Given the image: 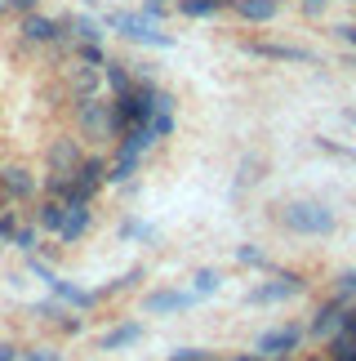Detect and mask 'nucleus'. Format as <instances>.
<instances>
[{"label": "nucleus", "mask_w": 356, "mask_h": 361, "mask_svg": "<svg viewBox=\"0 0 356 361\" xmlns=\"http://www.w3.org/2000/svg\"><path fill=\"white\" fill-rule=\"evenodd\" d=\"M285 228L298 232V237H330L334 232V210L330 205H317V201H294V205H285Z\"/></svg>", "instance_id": "nucleus-1"}, {"label": "nucleus", "mask_w": 356, "mask_h": 361, "mask_svg": "<svg viewBox=\"0 0 356 361\" xmlns=\"http://www.w3.org/2000/svg\"><path fill=\"white\" fill-rule=\"evenodd\" d=\"M32 272L53 290V299H63V303H72V308H94V303H103V290H85V286H72V281H63V276H53L45 263H32Z\"/></svg>", "instance_id": "nucleus-2"}, {"label": "nucleus", "mask_w": 356, "mask_h": 361, "mask_svg": "<svg viewBox=\"0 0 356 361\" xmlns=\"http://www.w3.org/2000/svg\"><path fill=\"white\" fill-rule=\"evenodd\" d=\"M298 339H303V330H298V326H276V330H263V335H258L254 353L263 357V361H276V357H285V353H294Z\"/></svg>", "instance_id": "nucleus-3"}, {"label": "nucleus", "mask_w": 356, "mask_h": 361, "mask_svg": "<svg viewBox=\"0 0 356 361\" xmlns=\"http://www.w3.org/2000/svg\"><path fill=\"white\" fill-rule=\"evenodd\" d=\"M294 295H303V281L298 276H276V281H258L250 290V303H285Z\"/></svg>", "instance_id": "nucleus-4"}, {"label": "nucleus", "mask_w": 356, "mask_h": 361, "mask_svg": "<svg viewBox=\"0 0 356 361\" xmlns=\"http://www.w3.org/2000/svg\"><path fill=\"white\" fill-rule=\"evenodd\" d=\"M191 303H201L196 290H156V295H147V312L165 317V312H183Z\"/></svg>", "instance_id": "nucleus-5"}, {"label": "nucleus", "mask_w": 356, "mask_h": 361, "mask_svg": "<svg viewBox=\"0 0 356 361\" xmlns=\"http://www.w3.org/2000/svg\"><path fill=\"white\" fill-rule=\"evenodd\" d=\"M343 322H348V299H330L325 308L317 312V322H312V335H321V339H334L338 330H343Z\"/></svg>", "instance_id": "nucleus-6"}, {"label": "nucleus", "mask_w": 356, "mask_h": 361, "mask_svg": "<svg viewBox=\"0 0 356 361\" xmlns=\"http://www.w3.org/2000/svg\"><path fill=\"white\" fill-rule=\"evenodd\" d=\"M147 339V326L143 322H125V326H112L107 335L98 339V348L103 353H120V348H134V343H143Z\"/></svg>", "instance_id": "nucleus-7"}, {"label": "nucleus", "mask_w": 356, "mask_h": 361, "mask_svg": "<svg viewBox=\"0 0 356 361\" xmlns=\"http://www.w3.org/2000/svg\"><path fill=\"white\" fill-rule=\"evenodd\" d=\"M85 228H89V205H72V210H67V224H63L58 237H63V241H76Z\"/></svg>", "instance_id": "nucleus-8"}, {"label": "nucleus", "mask_w": 356, "mask_h": 361, "mask_svg": "<svg viewBox=\"0 0 356 361\" xmlns=\"http://www.w3.org/2000/svg\"><path fill=\"white\" fill-rule=\"evenodd\" d=\"M330 361H356V335H334L330 348H325Z\"/></svg>", "instance_id": "nucleus-9"}, {"label": "nucleus", "mask_w": 356, "mask_h": 361, "mask_svg": "<svg viewBox=\"0 0 356 361\" xmlns=\"http://www.w3.org/2000/svg\"><path fill=\"white\" fill-rule=\"evenodd\" d=\"M218 286H223V272H214V268H201L196 276H191V290H196L201 299H205V295H214Z\"/></svg>", "instance_id": "nucleus-10"}, {"label": "nucleus", "mask_w": 356, "mask_h": 361, "mask_svg": "<svg viewBox=\"0 0 356 361\" xmlns=\"http://www.w3.org/2000/svg\"><path fill=\"white\" fill-rule=\"evenodd\" d=\"M334 295H338V299H356V268H348V272L334 281Z\"/></svg>", "instance_id": "nucleus-11"}, {"label": "nucleus", "mask_w": 356, "mask_h": 361, "mask_svg": "<svg viewBox=\"0 0 356 361\" xmlns=\"http://www.w3.org/2000/svg\"><path fill=\"white\" fill-rule=\"evenodd\" d=\"M236 259H241V263H250V268H272L267 255H263V250H254V245H241V250H236Z\"/></svg>", "instance_id": "nucleus-12"}, {"label": "nucleus", "mask_w": 356, "mask_h": 361, "mask_svg": "<svg viewBox=\"0 0 356 361\" xmlns=\"http://www.w3.org/2000/svg\"><path fill=\"white\" fill-rule=\"evenodd\" d=\"M23 361H63V353L58 348H27Z\"/></svg>", "instance_id": "nucleus-13"}, {"label": "nucleus", "mask_w": 356, "mask_h": 361, "mask_svg": "<svg viewBox=\"0 0 356 361\" xmlns=\"http://www.w3.org/2000/svg\"><path fill=\"white\" fill-rule=\"evenodd\" d=\"M170 361H214L205 348H178V353H170Z\"/></svg>", "instance_id": "nucleus-14"}, {"label": "nucleus", "mask_w": 356, "mask_h": 361, "mask_svg": "<svg viewBox=\"0 0 356 361\" xmlns=\"http://www.w3.org/2000/svg\"><path fill=\"white\" fill-rule=\"evenodd\" d=\"M13 232H18V219H13V210H0V241H9Z\"/></svg>", "instance_id": "nucleus-15"}, {"label": "nucleus", "mask_w": 356, "mask_h": 361, "mask_svg": "<svg viewBox=\"0 0 356 361\" xmlns=\"http://www.w3.org/2000/svg\"><path fill=\"white\" fill-rule=\"evenodd\" d=\"M13 241H18V250H36V232L27 228V232H13Z\"/></svg>", "instance_id": "nucleus-16"}, {"label": "nucleus", "mask_w": 356, "mask_h": 361, "mask_svg": "<svg viewBox=\"0 0 356 361\" xmlns=\"http://www.w3.org/2000/svg\"><path fill=\"white\" fill-rule=\"evenodd\" d=\"M0 361H23V353L13 348V343H0Z\"/></svg>", "instance_id": "nucleus-17"}, {"label": "nucleus", "mask_w": 356, "mask_h": 361, "mask_svg": "<svg viewBox=\"0 0 356 361\" xmlns=\"http://www.w3.org/2000/svg\"><path fill=\"white\" fill-rule=\"evenodd\" d=\"M223 361H263L258 353H245V357H223Z\"/></svg>", "instance_id": "nucleus-18"}, {"label": "nucleus", "mask_w": 356, "mask_h": 361, "mask_svg": "<svg viewBox=\"0 0 356 361\" xmlns=\"http://www.w3.org/2000/svg\"><path fill=\"white\" fill-rule=\"evenodd\" d=\"M348 121H356V112H348Z\"/></svg>", "instance_id": "nucleus-19"}, {"label": "nucleus", "mask_w": 356, "mask_h": 361, "mask_svg": "<svg viewBox=\"0 0 356 361\" xmlns=\"http://www.w3.org/2000/svg\"><path fill=\"white\" fill-rule=\"evenodd\" d=\"M317 361H330V357H317Z\"/></svg>", "instance_id": "nucleus-20"}, {"label": "nucleus", "mask_w": 356, "mask_h": 361, "mask_svg": "<svg viewBox=\"0 0 356 361\" xmlns=\"http://www.w3.org/2000/svg\"><path fill=\"white\" fill-rule=\"evenodd\" d=\"M276 361H285V357H276Z\"/></svg>", "instance_id": "nucleus-21"}]
</instances>
